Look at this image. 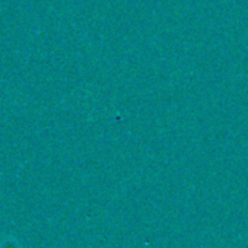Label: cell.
Wrapping results in <instances>:
<instances>
[{
  "label": "cell",
  "mask_w": 248,
  "mask_h": 248,
  "mask_svg": "<svg viewBox=\"0 0 248 248\" xmlns=\"http://www.w3.org/2000/svg\"><path fill=\"white\" fill-rule=\"evenodd\" d=\"M0 248H22V245L15 236H8L3 241H0Z\"/></svg>",
  "instance_id": "1"
}]
</instances>
